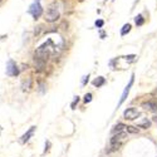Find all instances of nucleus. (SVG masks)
<instances>
[{
    "label": "nucleus",
    "mask_w": 157,
    "mask_h": 157,
    "mask_svg": "<svg viewBox=\"0 0 157 157\" xmlns=\"http://www.w3.org/2000/svg\"><path fill=\"white\" fill-rule=\"evenodd\" d=\"M59 6H58V4H57L55 1L54 3H52L49 8H48V10H47L45 13V20L47 22H49V23H53V22H57L59 19Z\"/></svg>",
    "instance_id": "nucleus-1"
},
{
    "label": "nucleus",
    "mask_w": 157,
    "mask_h": 157,
    "mask_svg": "<svg viewBox=\"0 0 157 157\" xmlns=\"http://www.w3.org/2000/svg\"><path fill=\"white\" fill-rule=\"evenodd\" d=\"M127 137V133L126 132H117V135H115L111 138V151H116L121 147V141H123Z\"/></svg>",
    "instance_id": "nucleus-2"
},
{
    "label": "nucleus",
    "mask_w": 157,
    "mask_h": 157,
    "mask_svg": "<svg viewBox=\"0 0 157 157\" xmlns=\"http://www.w3.org/2000/svg\"><path fill=\"white\" fill-rule=\"evenodd\" d=\"M28 13L32 14L33 18H34L35 20L40 18V15L43 14V8H42V5H40L39 0H35V1L32 4L30 8H29V10H28Z\"/></svg>",
    "instance_id": "nucleus-3"
},
{
    "label": "nucleus",
    "mask_w": 157,
    "mask_h": 157,
    "mask_svg": "<svg viewBox=\"0 0 157 157\" xmlns=\"http://www.w3.org/2000/svg\"><path fill=\"white\" fill-rule=\"evenodd\" d=\"M19 73H20V70H19L16 63L13 59H9L6 63V75H9V77H16V75H19Z\"/></svg>",
    "instance_id": "nucleus-4"
},
{
    "label": "nucleus",
    "mask_w": 157,
    "mask_h": 157,
    "mask_svg": "<svg viewBox=\"0 0 157 157\" xmlns=\"http://www.w3.org/2000/svg\"><path fill=\"white\" fill-rule=\"evenodd\" d=\"M141 116V113L140 111H137L136 108H127L125 112H123V117L126 118V120L128 121H133V120H136V118H138Z\"/></svg>",
    "instance_id": "nucleus-5"
},
{
    "label": "nucleus",
    "mask_w": 157,
    "mask_h": 157,
    "mask_svg": "<svg viewBox=\"0 0 157 157\" xmlns=\"http://www.w3.org/2000/svg\"><path fill=\"white\" fill-rule=\"evenodd\" d=\"M35 126H33V127H30L29 128V130H28L25 133H24V135H23L22 137H20V138H19V143H20V145H24V143H27V142L28 141H29L30 138H32V137H33V135H34V132H35Z\"/></svg>",
    "instance_id": "nucleus-6"
},
{
    "label": "nucleus",
    "mask_w": 157,
    "mask_h": 157,
    "mask_svg": "<svg viewBox=\"0 0 157 157\" xmlns=\"http://www.w3.org/2000/svg\"><path fill=\"white\" fill-rule=\"evenodd\" d=\"M133 80H135V74H132V77H131V80H130V83L127 84V87L125 88V91H123L122 93V96H121V99H120V102H118V106H121V104L126 101V98L128 96V93H130V89L132 87V84H133Z\"/></svg>",
    "instance_id": "nucleus-7"
},
{
    "label": "nucleus",
    "mask_w": 157,
    "mask_h": 157,
    "mask_svg": "<svg viewBox=\"0 0 157 157\" xmlns=\"http://www.w3.org/2000/svg\"><path fill=\"white\" fill-rule=\"evenodd\" d=\"M142 108L148 109V111H151V112H157V102H153V101L145 102L143 104H142Z\"/></svg>",
    "instance_id": "nucleus-8"
},
{
    "label": "nucleus",
    "mask_w": 157,
    "mask_h": 157,
    "mask_svg": "<svg viewBox=\"0 0 157 157\" xmlns=\"http://www.w3.org/2000/svg\"><path fill=\"white\" fill-rule=\"evenodd\" d=\"M45 63H47L45 60L38 58V57H34V67H35V69L43 70V69H44V67H45Z\"/></svg>",
    "instance_id": "nucleus-9"
},
{
    "label": "nucleus",
    "mask_w": 157,
    "mask_h": 157,
    "mask_svg": "<svg viewBox=\"0 0 157 157\" xmlns=\"http://www.w3.org/2000/svg\"><path fill=\"white\" fill-rule=\"evenodd\" d=\"M104 83H106V78H104V77H97V78L92 82V84L94 85V87H97V88L104 85Z\"/></svg>",
    "instance_id": "nucleus-10"
},
{
    "label": "nucleus",
    "mask_w": 157,
    "mask_h": 157,
    "mask_svg": "<svg viewBox=\"0 0 157 157\" xmlns=\"http://www.w3.org/2000/svg\"><path fill=\"white\" fill-rule=\"evenodd\" d=\"M137 126H138L140 128H150L151 127V121L147 120V118H145V120L142 121V122H140Z\"/></svg>",
    "instance_id": "nucleus-11"
},
{
    "label": "nucleus",
    "mask_w": 157,
    "mask_h": 157,
    "mask_svg": "<svg viewBox=\"0 0 157 157\" xmlns=\"http://www.w3.org/2000/svg\"><path fill=\"white\" fill-rule=\"evenodd\" d=\"M135 23H136V25H137V27L143 25V23H145V18L140 14V15H137V16L135 18Z\"/></svg>",
    "instance_id": "nucleus-12"
},
{
    "label": "nucleus",
    "mask_w": 157,
    "mask_h": 157,
    "mask_svg": "<svg viewBox=\"0 0 157 157\" xmlns=\"http://www.w3.org/2000/svg\"><path fill=\"white\" fill-rule=\"evenodd\" d=\"M126 128V126L123 125V123H118V125H116L115 127H113V130H112V132L113 133H116V132H121V131H123Z\"/></svg>",
    "instance_id": "nucleus-13"
},
{
    "label": "nucleus",
    "mask_w": 157,
    "mask_h": 157,
    "mask_svg": "<svg viewBox=\"0 0 157 157\" xmlns=\"http://www.w3.org/2000/svg\"><path fill=\"white\" fill-rule=\"evenodd\" d=\"M130 32H131V24H125L123 28H122V30H121V35L123 37V35L128 34Z\"/></svg>",
    "instance_id": "nucleus-14"
},
{
    "label": "nucleus",
    "mask_w": 157,
    "mask_h": 157,
    "mask_svg": "<svg viewBox=\"0 0 157 157\" xmlns=\"http://www.w3.org/2000/svg\"><path fill=\"white\" fill-rule=\"evenodd\" d=\"M23 89H30L32 88V79H28V80H24V82H23Z\"/></svg>",
    "instance_id": "nucleus-15"
},
{
    "label": "nucleus",
    "mask_w": 157,
    "mask_h": 157,
    "mask_svg": "<svg viewBox=\"0 0 157 157\" xmlns=\"http://www.w3.org/2000/svg\"><path fill=\"white\" fill-rule=\"evenodd\" d=\"M126 130H127V132H130V133H138V128H136L133 126H127Z\"/></svg>",
    "instance_id": "nucleus-16"
},
{
    "label": "nucleus",
    "mask_w": 157,
    "mask_h": 157,
    "mask_svg": "<svg viewBox=\"0 0 157 157\" xmlns=\"http://www.w3.org/2000/svg\"><path fill=\"white\" fill-rule=\"evenodd\" d=\"M91 101H92V93H87V94L84 96V102H85V103H89Z\"/></svg>",
    "instance_id": "nucleus-17"
},
{
    "label": "nucleus",
    "mask_w": 157,
    "mask_h": 157,
    "mask_svg": "<svg viewBox=\"0 0 157 157\" xmlns=\"http://www.w3.org/2000/svg\"><path fill=\"white\" fill-rule=\"evenodd\" d=\"M79 102V97H74V101L72 102V104H70V107H72V109L75 108V104H77Z\"/></svg>",
    "instance_id": "nucleus-18"
},
{
    "label": "nucleus",
    "mask_w": 157,
    "mask_h": 157,
    "mask_svg": "<svg viewBox=\"0 0 157 157\" xmlns=\"http://www.w3.org/2000/svg\"><path fill=\"white\" fill-rule=\"evenodd\" d=\"M103 24H104L103 20H97V22H96V27H97V28H102Z\"/></svg>",
    "instance_id": "nucleus-19"
},
{
    "label": "nucleus",
    "mask_w": 157,
    "mask_h": 157,
    "mask_svg": "<svg viewBox=\"0 0 157 157\" xmlns=\"http://www.w3.org/2000/svg\"><path fill=\"white\" fill-rule=\"evenodd\" d=\"M88 78H89V75H85V77H83V80H82V84H83V85L88 82Z\"/></svg>",
    "instance_id": "nucleus-20"
},
{
    "label": "nucleus",
    "mask_w": 157,
    "mask_h": 157,
    "mask_svg": "<svg viewBox=\"0 0 157 157\" xmlns=\"http://www.w3.org/2000/svg\"><path fill=\"white\" fill-rule=\"evenodd\" d=\"M39 91H40L42 93H44V83H40V84H39Z\"/></svg>",
    "instance_id": "nucleus-21"
},
{
    "label": "nucleus",
    "mask_w": 157,
    "mask_h": 157,
    "mask_svg": "<svg viewBox=\"0 0 157 157\" xmlns=\"http://www.w3.org/2000/svg\"><path fill=\"white\" fill-rule=\"evenodd\" d=\"M153 121L157 123V116H155V117H153Z\"/></svg>",
    "instance_id": "nucleus-22"
},
{
    "label": "nucleus",
    "mask_w": 157,
    "mask_h": 157,
    "mask_svg": "<svg viewBox=\"0 0 157 157\" xmlns=\"http://www.w3.org/2000/svg\"><path fill=\"white\" fill-rule=\"evenodd\" d=\"M79 1H83V0H79Z\"/></svg>",
    "instance_id": "nucleus-23"
},
{
    "label": "nucleus",
    "mask_w": 157,
    "mask_h": 157,
    "mask_svg": "<svg viewBox=\"0 0 157 157\" xmlns=\"http://www.w3.org/2000/svg\"><path fill=\"white\" fill-rule=\"evenodd\" d=\"M0 38H1V37H0Z\"/></svg>",
    "instance_id": "nucleus-24"
}]
</instances>
